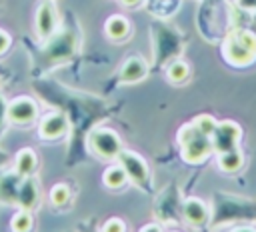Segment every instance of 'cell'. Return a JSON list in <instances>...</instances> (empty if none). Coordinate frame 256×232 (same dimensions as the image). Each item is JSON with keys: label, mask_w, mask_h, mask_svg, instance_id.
I'll return each instance as SVG.
<instances>
[{"label": "cell", "mask_w": 256, "mask_h": 232, "mask_svg": "<svg viewBox=\"0 0 256 232\" xmlns=\"http://www.w3.org/2000/svg\"><path fill=\"white\" fill-rule=\"evenodd\" d=\"M216 120L212 118V116H208V114H200L196 120H194V126L202 132V134H206V136H212V132L216 130Z\"/></svg>", "instance_id": "obj_20"}, {"label": "cell", "mask_w": 256, "mask_h": 232, "mask_svg": "<svg viewBox=\"0 0 256 232\" xmlns=\"http://www.w3.org/2000/svg\"><path fill=\"white\" fill-rule=\"evenodd\" d=\"M6 108H8V104H6V102H4V98L0 96V128H2L4 120H6Z\"/></svg>", "instance_id": "obj_24"}, {"label": "cell", "mask_w": 256, "mask_h": 232, "mask_svg": "<svg viewBox=\"0 0 256 232\" xmlns=\"http://www.w3.org/2000/svg\"><path fill=\"white\" fill-rule=\"evenodd\" d=\"M166 74H168V80H170V82L180 84V82H186V80H188L190 68H188V64H186L184 60H174V62L168 66Z\"/></svg>", "instance_id": "obj_17"}, {"label": "cell", "mask_w": 256, "mask_h": 232, "mask_svg": "<svg viewBox=\"0 0 256 232\" xmlns=\"http://www.w3.org/2000/svg\"><path fill=\"white\" fill-rule=\"evenodd\" d=\"M40 200V188H38V182L28 176V178H22L20 182V190H18V198H16V204L22 208V210H32Z\"/></svg>", "instance_id": "obj_11"}, {"label": "cell", "mask_w": 256, "mask_h": 232, "mask_svg": "<svg viewBox=\"0 0 256 232\" xmlns=\"http://www.w3.org/2000/svg\"><path fill=\"white\" fill-rule=\"evenodd\" d=\"M222 54L232 66H248L256 60V34L244 28L230 32L222 44Z\"/></svg>", "instance_id": "obj_1"}, {"label": "cell", "mask_w": 256, "mask_h": 232, "mask_svg": "<svg viewBox=\"0 0 256 232\" xmlns=\"http://www.w3.org/2000/svg\"><path fill=\"white\" fill-rule=\"evenodd\" d=\"M10 228H12V232H30L34 228V218H32L30 210L20 208V212H16L10 222Z\"/></svg>", "instance_id": "obj_18"}, {"label": "cell", "mask_w": 256, "mask_h": 232, "mask_svg": "<svg viewBox=\"0 0 256 232\" xmlns=\"http://www.w3.org/2000/svg\"><path fill=\"white\" fill-rule=\"evenodd\" d=\"M68 130V118L62 112H50L40 120L38 126V134L44 140H56L62 138Z\"/></svg>", "instance_id": "obj_8"}, {"label": "cell", "mask_w": 256, "mask_h": 232, "mask_svg": "<svg viewBox=\"0 0 256 232\" xmlns=\"http://www.w3.org/2000/svg\"><path fill=\"white\" fill-rule=\"evenodd\" d=\"M38 118V104L30 98V96H16L14 100L8 102L6 108V120H10L12 124H32Z\"/></svg>", "instance_id": "obj_5"}, {"label": "cell", "mask_w": 256, "mask_h": 232, "mask_svg": "<svg viewBox=\"0 0 256 232\" xmlns=\"http://www.w3.org/2000/svg\"><path fill=\"white\" fill-rule=\"evenodd\" d=\"M122 4H124V6H128V8H136V6H140V4H142V0H122Z\"/></svg>", "instance_id": "obj_26"}, {"label": "cell", "mask_w": 256, "mask_h": 232, "mask_svg": "<svg viewBox=\"0 0 256 232\" xmlns=\"http://www.w3.org/2000/svg\"><path fill=\"white\" fill-rule=\"evenodd\" d=\"M14 168H16V172H18L22 178L32 176V174L36 172V168H38V156H36V152H34L32 148H22V150H18L16 160H14Z\"/></svg>", "instance_id": "obj_13"}, {"label": "cell", "mask_w": 256, "mask_h": 232, "mask_svg": "<svg viewBox=\"0 0 256 232\" xmlns=\"http://www.w3.org/2000/svg\"><path fill=\"white\" fill-rule=\"evenodd\" d=\"M70 188H68V184H64V182H60V184H54L52 186V190H50V202L54 204V206H66L68 202H70Z\"/></svg>", "instance_id": "obj_19"}, {"label": "cell", "mask_w": 256, "mask_h": 232, "mask_svg": "<svg viewBox=\"0 0 256 232\" xmlns=\"http://www.w3.org/2000/svg\"><path fill=\"white\" fill-rule=\"evenodd\" d=\"M178 142H180L184 160L190 162V164H200L202 160H206V158L210 156V152H214L212 138L206 136V134H202V132L194 126V122L180 128V132H178Z\"/></svg>", "instance_id": "obj_2"}, {"label": "cell", "mask_w": 256, "mask_h": 232, "mask_svg": "<svg viewBox=\"0 0 256 232\" xmlns=\"http://www.w3.org/2000/svg\"><path fill=\"white\" fill-rule=\"evenodd\" d=\"M182 214L190 226H202L210 220V208L200 198H188L182 206Z\"/></svg>", "instance_id": "obj_9"}, {"label": "cell", "mask_w": 256, "mask_h": 232, "mask_svg": "<svg viewBox=\"0 0 256 232\" xmlns=\"http://www.w3.org/2000/svg\"><path fill=\"white\" fill-rule=\"evenodd\" d=\"M126 180H128V176H126V170L120 166V162L108 166V168L104 170V174H102V182H104L108 188H122V186L126 184Z\"/></svg>", "instance_id": "obj_16"}, {"label": "cell", "mask_w": 256, "mask_h": 232, "mask_svg": "<svg viewBox=\"0 0 256 232\" xmlns=\"http://www.w3.org/2000/svg\"><path fill=\"white\" fill-rule=\"evenodd\" d=\"M20 182L22 176L14 170V172H6L0 176V202L2 204H14L18 198V190H20Z\"/></svg>", "instance_id": "obj_12"}, {"label": "cell", "mask_w": 256, "mask_h": 232, "mask_svg": "<svg viewBox=\"0 0 256 232\" xmlns=\"http://www.w3.org/2000/svg\"><path fill=\"white\" fill-rule=\"evenodd\" d=\"M104 30H106L108 38L120 42V40H124V38L130 34V22H128L122 14H114V16H110V18L106 20Z\"/></svg>", "instance_id": "obj_14"}, {"label": "cell", "mask_w": 256, "mask_h": 232, "mask_svg": "<svg viewBox=\"0 0 256 232\" xmlns=\"http://www.w3.org/2000/svg\"><path fill=\"white\" fill-rule=\"evenodd\" d=\"M240 126L232 120H224V122H218L216 124V130L212 132V146H214V152H228V150H234L238 146V140H240Z\"/></svg>", "instance_id": "obj_6"}, {"label": "cell", "mask_w": 256, "mask_h": 232, "mask_svg": "<svg viewBox=\"0 0 256 232\" xmlns=\"http://www.w3.org/2000/svg\"><path fill=\"white\" fill-rule=\"evenodd\" d=\"M148 74V64L140 58V56H130L128 60H124L122 68H120V80L126 84H134L144 80Z\"/></svg>", "instance_id": "obj_10"}, {"label": "cell", "mask_w": 256, "mask_h": 232, "mask_svg": "<svg viewBox=\"0 0 256 232\" xmlns=\"http://www.w3.org/2000/svg\"><path fill=\"white\" fill-rule=\"evenodd\" d=\"M56 22H58V14H56V8L50 0H44L40 2V6L36 8V34L38 38H50L56 30Z\"/></svg>", "instance_id": "obj_7"}, {"label": "cell", "mask_w": 256, "mask_h": 232, "mask_svg": "<svg viewBox=\"0 0 256 232\" xmlns=\"http://www.w3.org/2000/svg\"><path fill=\"white\" fill-rule=\"evenodd\" d=\"M232 232H256V230H252V228H248V226H240V228H236V230H232Z\"/></svg>", "instance_id": "obj_27"}, {"label": "cell", "mask_w": 256, "mask_h": 232, "mask_svg": "<svg viewBox=\"0 0 256 232\" xmlns=\"http://www.w3.org/2000/svg\"><path fill=\"white\" fill-rule=\"evenodd\" d=\"M242 162H244V158H242V152L238 148L218 154V166L224 172H236V170H240L242 168Z\"/></svg>", "instance_id": "obj_15"}, {"label": "cell", "mask_w": 256, "mask_h": 232, "mask_svg": "<svg viewBox=\"0 0 256 232\" xmlns=\"http://www.w3.org/2000/svg\"><path fill=\"white\" fill-rule=\"evenodd\" d=\"M10 42H12L10 34L4 32V30H0V54H4V52L10 48Z\"/></svg>", "instance_id": "obj_22"}, {"label": "cell", "mask_w": 256, "mask_h": 232, "mask_svg": "<svg viewBox=\"0 0 256 232\" xmlns=\"http://www.w3.org/2000/svg\"><path fill=\"white\" fill-rule=\"evenodd\" d=\"M118 162H120V166L126 170L128 180H132V182H134L136 186H140V188L148 186V182H150V170H148L146 160H144L140 154H136V152H132V150H122V152L118 154Z\"/></svg>", "instance_id": "obj_4"}, {"label": "cell", "mask_w": 256, "mask_h": 232, "mask_svg": "<svg viewBox=\"0 0 256 232\" xmlns=\"http://www.w3.org/2000/svg\"><path fill=\"white\" fill-rule=\"evenodd\" d=\"M90 148L100 156V158H118V154L122 152V142H120V136L110 130V128H96L90 132Z\"/></svg>", "instance_id": "obj_3"}, {"label": "cell", "mask_w": 256, "mask_h": 232, "mask_svg": "<svg viewBox=\"0 0 256 232\" xmlns=\"http://www.w3.org/2000/svg\"><path fill=\"white\" fill-rule=\"evenodd\" d=\"M140 232H162V230H160L158 224H146V226L140 228Z\"/></svg>", "instance_id": "obj_25"}, {"label": "cell", "mask_w": 256, "mask_h": 232, "mask_svg": "<svg viewBox=\"0 0 256 232\" xmlns=\"http://www.w3.org/2000/svg\"><path fill=\"white\" fill-rule=\"evenodd\" d=\"M238 6L244 10H256V0H238Z\"/></svg>", "instance_id": "obj_23"}, {"label": "cell", "mask_w": 256, "mask_h": 232, "mask_svg": "<svg viewBox=\"0 0 256 232\" xmlns=\"http://www.w3.org/2000/svg\"><path fill=\"white\" fill-rule=\"evenodd\" d=\"M100 232H126V224L120 218H110V220L104 222Z\"/></svg>", "instance_id": "obj_21"}]
</instances>
